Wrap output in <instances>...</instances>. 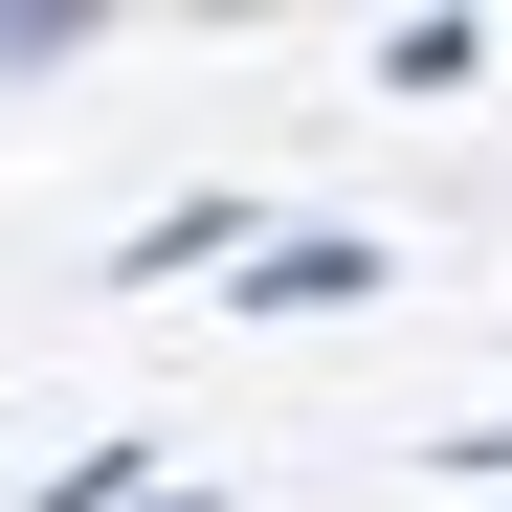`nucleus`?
<instances>
[{"label": "nucleus", "mask_w": 512, "mask_h": 512, "mask_svg": "<svg viewBox=\"0 0 512 512\" xmlns=\"http://www.w3.org/2000/svg\"><path fill=\"white\" fill-rule=\"evenodd\" d=\"M357 290H379V245H357V223H290L268 268H245V312H357Z\"/></svg>", "instance_id": "f257e3e1"}]
</instances>
